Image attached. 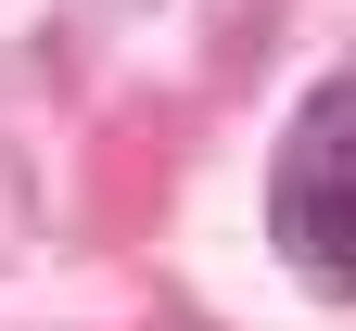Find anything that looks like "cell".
I'll return each mask as SVG.
<instances>
[{
  "label": "cell",
  "instance_id": "6da1fadb",
  "mask_svg": "<svg viewBox=\"0 0 356 331\" xmlns=\"http://www.w3.org/2000/svg\"><path fill=\"white\" fill-rule=\"evenodd\" d=\"M267 243L305 293H356V64L305 89L267 153Z\"/></svg>",
  "mask_w": 356,
  "mask_h": 331
}]
</instances>
